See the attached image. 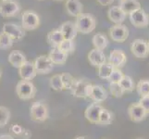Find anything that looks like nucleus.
Instances as JSON below:
<instances>
[{"label":"nucleus","instance_id":"f257e3e1","mask_svg":"<svg viewBox=\"0 0 149 139\" xmlns=\"http://www.w3.org/2000/svg\"><path fill=\"white\" fill-rule=\"evenodd\" d=\"M75 25L79 33L87 34L95 30L96 26V20L93 15L81 13L80 16L76 18Z\"/></svg>","mask_w":149,"mask_h":139},{"label":"nucleus","instance_id":"f03ea898","mask_svg":"<svg viewBox=\"0 0 149 139\" xmlns=\"http://www.w3.org/2000/svg\"><path fill=\"white\" fill-rule=\"evenodd\" d=\"M37 89L31 81L20 80L16 86V94L22 100L32 99L36 95Z\"/></svg>","mask_w":149,"mask_h":139},{"label":"nucleus","instance_id":"7ed1b4c3","mask_svg":"<svg viewBox=\"0 0 149 139\" xmlns=\"http://www.w3.org/2000/svg\"><path fill=\"white\" fill-rule=\"evenodd\" d=\"M31 119L36 122H44L49 116L48 108L42 101H36L32 105L30 109Z\"/></svg>","mask_w":149,"mask_h":139},{"label":"nucleus","instance_id":"20e7f679","mask_svg":"<svg viewBox=\"0 0 149 139\" xmlns=\"http://www.w3.org/2000/svg\"><path fill=\"white\" fill-rule=\"evenodd\" d=\"M92 85L90 82L84 79H78L75 80V83L71 88L70 92L73 96L79 97V98H87L90 97L91 91H92Z\"/></svg>","mask_w":149,"mask_h":139},{"label":"nucleus","instance_id":"39448f33","mask_svg":"<svg viewBox=\"0 0 149 139\" xmlns=\"http://www.w3.org/2000/svg\"><path fill=\"white\" fill-rule=\"evenodd\" d=\"M40 25V17L33 10H25L22 16V26L26 31H33Z\"/></svg>","mask_w":149,"mask_h":139},{"label":"nucleus","instance_id":"423d86ee","mask_svg":"<svg viewBox=\"0 0 149 139\" xmlns=\"http://www.w3.org/2000/svg\"><path fill=\"white\" fill-rule=\"evenodd\" d=\"M20 5L16 0H7L0 2V16L3 18L14 17L20 11Z\"/></svg>","mask_w":149,"mask_h":139},{"label":"nucleus","instance_id":"0eeeda50","mask_svg":"<svg viewBox=\"0 0 149 139\" xmlns=\"http://www.w3.org/2000/svg\"><path fill=\"white\" fill-rule=\"evenodd\" d=\"M33 63L37 74H47L54 69V63L51 61L49 57L45 55L37 57L33 61Z\"/></svg>","mask_w":149,"mask_h":139},{"label":"nucleus","instance_id":"6e6552de","mask_svg":"<svg viewBox=\"0 0 149 139\" xmlns=\"http://www.w3.org/2000/svg\"><path fill=\"white\" fill-rule=\"evenodd\" d=\"M131 23L136 28H145L149 25V16L142 8L129 15Z\"/></svg>","mask_w":149,"mask_h":139},{"label":"nucleus","instance_id":"1a4fd4ad","mask_svg":"<svg viewBox=\"0 0 149 139\" xmlns=\"http://www.w3.org/2000/svg\"><path fill=\"white\" fill-rule=\"evenodd\" d=\"M2 32L8 34L14 41H19L25 36V30L22 26L13 23V22H6L3 24Z\"/></svg>","mask_w":149,"mask_h":139},{"label":"nucleus","instance_id":"9d476101","mask_svg":"<svg viewBox=\"0 0 149 139\" xmlns=\"http://www.w3.org/2000/svg\"><path fill=\"white\" fill-rule=\"evenodd\" d=\"M132 53L138 59H145L149 54L148 43L143 39H135L131 45Z\"/></svg>","mask_w":149,"mask_h":139},{"label":"nucleus","instance_id":"9b49d317","mask_svg":"<svg viewBox=\"0 0 149 139\" xmlns=\"http://www.w3.org/2000/svg\"><path fill=\"white\" fill-rule=\"evenodd\" d=\"M109 35L115 42H124L129 36V30L123 24H115L109 30Z\"/></svg>","mask_w":149,"mask_h":139},{"label":"nucleus","instance_id":"f8f14e48","mask_svg":"<svg viewBox=\"0 0 149 139\" xmlns=\"http://www.w3.org/2000/svg\"><path fill=\"white\" fill-rule=\"evenodd\" d=\"M128 114H129V117L132 122H140L146 119L147 113L139 103H135V104H132L129 106Z\"/></svg>","mask_w":149,"mask_h":139},{"label":"nucleus","instance_id":"ddd939ff","mask_svg":"<svg viewBox=\"0 0 149 139\" xmlns=\"http://www.w3.org/2000/svg\"><path fill=\"white\" fill-rule=\"evenodd\" d=\"M103 110H104V108L99 105L98 103H93V104L88 106V108L85 110L84 116L90 122L96 123L97 124Z\"/></svg>","mask_w":149,"mask_h":139},{"label":"nucleus","instance_id":"4468645a","mask_svg":"<svg viewBox=\"0 0 149 139\" xmlns=\"http://www.w3.org/2000/svg\"><path fill=\"white\" fill-rule=\"evenodd\" d=\"M127 62V58L124 52L120 49H115L109 54V63H110L115 69H120Z\"/></svg>","mask_w":149,"mask_h":139},{"label":"nucleus","instance_id":"2eb2a0df","mask_svg":"<svg viewBox=\"0 0 149 139\" xmlns=\"http://www.w3.org/2000/svg\"><path fill=\"white\" fill-rule=\"evenodd\" d=\"M19 74L22 80H25V81L33 80L37 74L36 70H35V67H34V63L33 61L27 60L26 62L19 69Z\"/></svg>","mask_w":149,"mask_h":139},{"label":"nucleus","instance_id":"dca6fc26","mask_svg":"<svg viewBox=\"0 0 149 139\" xmlns=\"http://www.w3.org/2000/svg\"><path fill=\"white\" fill-rule=\"evenodd\" d=\"M60 32L62 33L64 39L67 40H73L78 34V30L74 22H63L59 27Z\"/></svg>","mask_w":149,"mask_h":139},{"label":"nucleus","instance_id":"f3484780","mask_svg":"<svg viewBox=\"0 0 149 139\" xmlns=\"http://www.w3.org/2000/svg\"><path fill=\"white\" fill-rule=\"evenodd\" d=\"M126 15L127 14L119 6L111 7L107 11L109 19L115 24H121L126 19Z\"/></svg>","mask_w":149,"mask_h":139},{"label":"nucleus","instance_id":"a211bd4d","mask_svg":"<svg viewBox=\"0 0 149 139\" xmlns=\"http://www.w3.org/2000/svg\"><path fill=\"white\" fill-rule=\"evenodd\" d=\"M88 60L93 66L99 68L100 66L106 63V55L102 50L94 48L88 54Z\"/></svg>","mask_w":149,"mask_h":139},{"label":"nucleus","instance_id":"6ab92c4d","mask_svg":"<svg viewBox=\"0 0 149 139\" xmlns=\"http://www.w3.org/2000/svg\"><path fill=\"white\" fill-rule=\"evenodd\" d=\"M107 92L102 85H93L90 95V98L93 100L95 103L103 102L107 99Z\"/></svg>","mask_w":149,"mask_h":139},{"label":"nucleus","instance_id":"aec40b11","mask_svg":"<svg viewBox=\"0 0 149 139\" xmlns=\"http://www.w3.org/2000/svg\"><path fill=\"white\" fill-rule=\"evenodd\" d=\"M65 6L67 12L72 17L77 18L83 13L84 7L80 0H67Z\"/></svg>","mask_w":149,"mask_h":139},{"label":"nucleus","instance_id":"412c9836","mask_svg":"<svg viewBox=\"0 0 149 139\" xmlns=\"http://www.w3.org/2000/svg\"><path fill=\"white\" fill-rule=\"evenodd\" d=\"M8 62L11 64L14 68L19 69L25 62H26V58L25 56L19 50H13L9 53L8 58Z\"/></svg>","mask_w":149,"mask_h":139},{"label":"nucleus","instance_id":"4be33fe9","mask_svg":"<svg viewBox=\"0 0 149 139\" xmlns=\"http://www.w3.org/2000/svg\"><path fill=\"white\" fill-rule=\"evenodd\" d=\"M119 7L124 11L126 14H131L132 12L141 8V4L137 0H120Z\"/></svg>","mask_w":149,"mask_h":139},{"label":"nucleus","instance_id":"5701e85b","mask_svg":"<svg viewBox=\"0 0 149 139\" xmlns=\"http://www.w3.org/2000/svg\"><path fill=\"white\" fill-rule=\"evenodd\" d=\"M48 57L54 64H58V65H63L66 62L67 59H68V55L62 52L58 47L53 48L51 50L48 54Z\"/></svg>","mask_w":149,"mask_h":139},{"label":"nucleus","instance_id":"b1692460","mask_svg":"<svg viewBox=\"0 0 149 139\" xmlns=\"http://www.w3.org/2000/svg\"><path fill=\"white\" fill-rule=\"evenodd\" d=\"M64 40V36L62 33L60 32V30H54V31H51L47 34V43L53 46L54 48L56 47H58V45H60V43L62 42Z\"/></svg>","mask_w":149,"mask_h":139},{"label":"nucleus","instance_id":"393cba45","mask_svg":"<svg viewBox=\"0 0 149 139\" xmlns=\"http://www.w3.org/2000/svg\"><path fill=\"white\" fill-rule=\"evenodd\" d=\"M93 45H95V48L98 49V50H104L107 48V46L109 45V40H107V36L104 34L101 33H97L94 35L93 39Z\"/></svg>","mask_w":149,"mask_h":139},{"label":"nucleus","instance_id":"a878e982","mask_svg":"<svg viewBox=\"0 0 149 139\" xmlns=\"http://www.w3.org/2000/svg\"><path fill=\"white\" fill-rule=\"evenodd\" d=\"M114 67H113L110 63H105L98 68V76L99 78L103 80H109L110 75L112 74L113 71H114Z\"/></svg>","mask_w":149,"mask_h":139},{"label":"nucleus","instance_id":"bb28decb","mask_svg":"<svg viewBox=\"0 0 149 139\" xmlns=\"http://www.w3.org/2000/svg\"><path fill=\"white\" fill-rule=\"evenodd\" d=\"M58 48L60 49L62 52L66 53L67 55H70L71 53H73V51L75 50V44L73 42V40L64 39L62 42L60 43Z\"/></svg>","mask_w":149,"mask_h":139},{"label":"nucleus","instance_id":"cd10ccee","mask_svg":"<svg viewBox=\"0 0 149 139\" xmlns=\"http://www.w3.org/2000/svg\"><path fill=\"white\" fill-rule=\"evenodd\" d=\"M136 90L141 97L149 96V80H140L136 85Z\"/></svg>","mask_w":149,"mask_h":139},{"label":"nucleus","instance_id":"c85d7f7f","mask_svg":"<svg viewBox=\"0 0 149 139\" xmlns=\"http://www.w3.org/2000/svg\"><path fill=\"white\" fill-rule=\"evenodd\" d=\"M120 85L124 92H132L134 89V83L131 76L124 75L122 80L120 82Z\"/></svg>","mask_w":149,"mask_h":139},{"label":"nucleus","instance_id":"c756f323","mask_svg":"<svg viewBox=\"0 0 149 139\" xmlns=\"http://www.w3.org/2000/svg\"><path fill=\"white\" fill-rule=\"evenodd\" d=\"M50 87L55 91H62L64 90V85L61 80L60 74H55L50 79Z\"/></svg>","mask_w":149,"mask_h":139},{"label":"nucleus","instance_id":"7c9ffc66","mask_svg":"<svg viewBox=\"0 0 149 139\" xmlns=\"http://www.w3.org/2000/svg\"><path fill=\"white\" fill-rule=\"evenodd\" d=\"M10 119V111L8 108L0 106V128L6 126Z\"/></svg>","mask_w":149,"mask_h":139},{"label":"nucleus","instance_id":"2f4dec72","mask_svg":"<svg viewBox=\"0 0 149 139\" xmlns=\"http://www.w3.org/2000/svg\"><path fill=\"white\" fill-rule=\"evenodd\" d=\"M14 40L8 36V34H4L3 32L0 33V48L1 49H8L13 45Z\"/></svg>","mask_w":149,"mask_h":139},{"label":"nucleus","instance_id":"473e14b6","mask_svg":"<svg viewBox=\"0 0 149 139\" xmlns=\"http://www.w3.org/2000/svg\"><path fill=\"white\" fill-rule=\"evenodd\" d=\"M61 75V80H62V83H63V85H64V89L66 90H71L72 88V86L75 83V80L72 75L68 73H62L60 74Z\"/></svg>","mask_w":149,"mask_h":139},{"label":"nucleus","instance_id":"72a5a7b5","mask_svg":"<svg viewBox=\"0 0 149 139\" xmlns=\"http://www.w3.org/2000/svg\"><path fill=\"white\" fill-rule=\"evenodd\" d=\"M113 120V116L111 114V112L107 110L104 109L101 112V115L99 118V121L97 124H100V125H109L112 122Z\"/></svg>","mask_w":149,"mask_h":139},{"label":"nucleus","instance_id":"f704fd0d","mask_svg":"<svg viewBox=\"0 0 149 139\" xmlns=\"http://www.w3.org/2000/svg\"><path fill=\"white\" fill-rule=\"evenodd\" d=\"M109 91L110 94L115 97H120L125 93L121 88L120 84H115V83H112L109 85Z\"/></svg>","mask_w":149,"mask_h":139},{"label":"nucleus","instance_id":"c9c22d12","mask_svg":"<svg viewBox=\"0 0 149 139\" xmlns=\"http://www.w3.org/2000/svg\"><path fill=\"white\" fill-rule=\"evenodd\" d=\"M123 76H124V74L122 73V71L120 70V69H114V71H113L112 74L110 75L109 77V83L112 84V83H115V84H120V82L122 80Z\"/></svg>","mask_w":149,"mask_h":139},{"label":"nucleus","instance_id":"e433bc0d","mask_svg":"<svg viewBox=\"0 0 149 139\" xmlns=\"http://www.w3.org/2000/svg\"><path fill=\"white\" fill-rule=\"evenodd\" d=\"M138 103L143 108V110L146 111L147 114H149V96L141 97V99L139 100Z\"/></svg>","mask_w":149,"mask_h":139},{"label":"nucleus","instance_id":"4c0bfd02","mask_svg":"<svg viewBox=\"0 0 149 139\" xmlns=\"http://www.w3.org/2000/svg\"><path fill=\"white\" fill-rule=\"evenodd\" d=\"M23 130H24L23 128L19 124H13V125H11V127H10V132L14 133L15 136H20L22 135Z\"/></svg>","mask_w":149,"mask_h":139},{"label":"nucleus","instance_id":"58836bf2","mask_svg":"<svg viewBox=\"0 0 149 139\" xmlns=\"http://www.w3.org/2000/svg\"><path fill=\"white\" fill-rule=\"evenodd\" d=\"M96 1L98 2L101 6H109V5H111L114 2V0H96Z\"/></svg>","mask_w":149,"mask_h":139},{"label":"nucleus","instance_id":"ea45409f","mask_svg":"<svg viewBox=\"0 0 149 139\" xmlns=\"http://www.w3.org/2000/svg\"><path fill=\"white\" fill-rule=\"evenodd\" d=\"M23 139H29L31 136H32V133H31V132L27 129H24L23 130V133H22V135L20 136Z\"/></svg>","mask_w":149,"mask_h":139},{"label":"nucleus","instance_id":"a19ab883","mask_svg":"<svg viewBox=\"0 0 149 139\" xmlns=\"http://www.w3.org/2000/svg\"><path fill=\"white\" fill-rule=\"evenodd\" d=\"M0 139H14L11 136H8V135H2L0 136Z\"/></svg>","mask_w":149,"mask_h":139},{"label":"nucleus","instance_id":"79ce46f5","mask_svg":"<svg viewBox=\"0 0 149 139\" xmlns=\"http://www.w3.org/2000/svg\"><path fill=\"white\" fill-rule=\"evenodd\" d=\"M75 139H86L85 137H83V136H78V137H76Z\"/></svg>","mask_w":149,"mask_h":139},{"label":"nucleus","instance_id":"37998d69","mask_svg":"<svg viewBox=\"0 0 149 139\" xmlns=\"http://www.w3.org/2000/svg\"><path fill=\"white\" fill-rule=\"evenodd\" d=\"M1 76H2V71L0 70V78H1Z\"/></svg>","mask_w":149,"mask_h":139},{"label":"nucleus","instance_id":"c03bdc74","mask_svg":"<svg viewBox=\"0 0 149 139\" xmlns=\"http://www.w3.org/2000/svg\"><path fill=\"white\" fill-rule=\"evenodd\" d=\"M56 1H63V0H56Z\"/></svg>","mask_w":149,"mask_h":139},{"label":"nucleus","instance_id":"a18cd8bd","mask_svg":"<svg viewBox=\"0 0 149 139\" xmlns=\"http://www.w3.org/2000/svg\"><path fill=\"white\" fill-rule=\"evenodd\" d=\"M1 1H7V0H1Z\"/></svg>","mask_w":149,"mask_h":139},{"label":"nucleus","instance_id":"49530a36","mask_svg":"<svg viewBox=\"0 0 149 139\" xmlns=\"http://www.w3.org/2000/svg\"><path fill=\"white\" fill-rule=\"evenodd\" d=\"M147 43H148V46H149V41H148V42H147Z\"/></svg>","mask_w":149,"mask_h":139},{"label":"nucleus","instance_id":"de8ad7c7","mask_svg":"<svg viewBox=\"0 0 149 139\" xmlns=\"http://www.w3.org/2000/svg\"><path fill=\"white\" fill-rule=\"evenodd\" d=\"M119 1H120V0H119Z\"/></svg>","mask_w":149,"mask_h":139},{"label":"nucleus","instance_id":"09e8293b","mask_svg":"<svg viewBox=\"0 0 149 139\" xmlns=\"http://www.w3.org/2000/svg\"><path fill=\"white\" fill-rule=\"evenodd\" d=\"M139 139H140V138H139Z\"/></svg>","mask_w":149,"mask_h":139}]
</instances>
